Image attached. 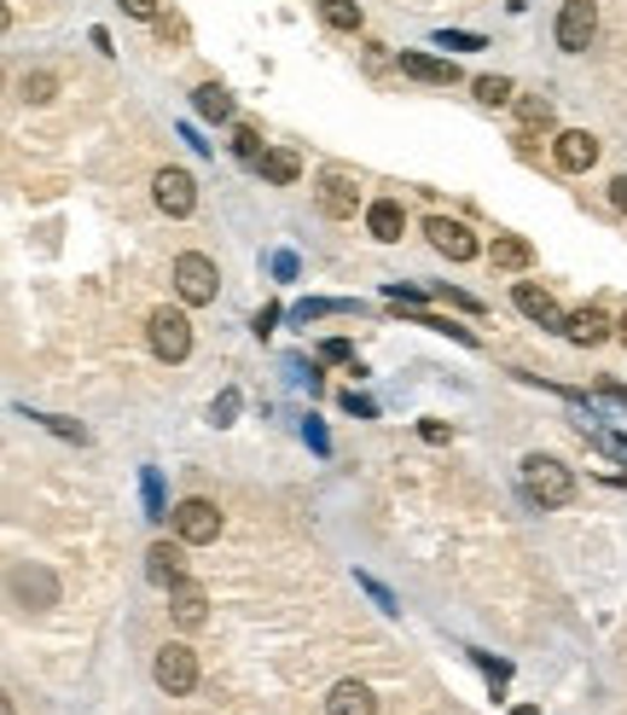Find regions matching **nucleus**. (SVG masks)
<instances>
[{
    "instance_id": "36",
    "label": "nucleus",
    "mask_w": 627,
    "mask_h": 715,
    "mask_svg": "<svg viewBox=\"0 0 627 715\" xmlns=\"http://www.w3.org/2000/svg\"><path fill=\"white\" fill-rule=\"evenodd\" d=\"M610 203L627 216V175H616V181H610Z\"/></svg>"
},
{
    "instance_id": "3",
    "label": "nucleus",
    "mask_w": 627,
    "mask_h": 715,
    "mask_svg": "<svg viewBox=\"0 0 627 715\" xmlns=\"http://www.w3.org/2000/svg\"><path fill=\"white\" fill-rule=\"evenodd\" d=\"M151 681L157 686H163V693L169 698H187L192 693V686H198V652L192 646H163V652H157V663H151Z\"/></svg>"
},
{
    "instance_id": "37",
    "label": "nucleus",
    "mask_w": 627,
    "mask_h": 715,
    "mask_svg": "<svg viewBox=\"0 0 627 715\" xmlns=\"http://www.w3.org/2000/svg\"><path fill=\"white\" fill-rule=\"evenodd\" d=\"M0 715H18V709H12V693H7V698H0Z\"/></svg>"
},
{
    "instance_id": "14",
    "label": "nucleus",
    "mask_w": 627,
    "mask_h": 715,
    "mask_svg": "<svg viewBox=\"0 0 627 715\" xmlns=\"http://www.w3.org/2000/svg\"><path fill=\"white\" fill-rule=\"evenodd\" d=\"M169 617H175L180 628H203V623H209V594H203L198 582L169 587Z\"/></svg>"
},
{
    "instance_id": "34",
    "label": "nucleus",
    "mask_w": 627,
    "mask_h": 715,
    "mask_svg": "<svg viewBox=\"0 0 627 715\" xmlns=\"http://www.w3.org/2000/svg\"><path fill=\"white\" fill-rule=\"evenodd\" d=\"M273 320H279V302H268V309H261L250 326H256V338H268V331H273Z\"/></svg>"
},
{
    "instance_id": "22",
    "label": "nucleus",
    "mask_w": 627,
    "mask_h": 715,
    "mask_svg": "<svg viewBox=\"0 0 627 715\" xmlns=\"http://www.w3.org/2000/svg\"><path fill=\"white\" fill-rule=\"evenodd\" d=\"M192 106H198V117H209V122H227V117H232V93H227L221 82H203V88L192 93Z\"/></svg>"
},
{
    "instance_id": "7",
    "label": "nucleus",
    "mask_w": 627,
    "mask_h": 715,
    "mask_svg": "<svg viewBox=\"0 0 627 715\" xmlns=\"http://www.w3.org/2000/svg\"><path fill=\"white\" fill-rule=\"evenodd\" d=\"M151 198H157V210H163V216H192L198 210V187H192L187 169H157Z\"/></svg>"
},
{
    "instance_id": "17",
    "label": "nucleus",
    "mask_w": 627,
    "mask_h": 715,
    "mask_svg": "<svg viewBox=\"0 0 627 715\" xmlns=\"http://www.w3.org/2000/svg\"><path fill=\"white\" fill-rule=\"evenodd\" d=\"M401 76H412V82H430V88L459 82V70H454L448 59H430V53H401Z\"/></svg>"
},
{
    "instance_id": "1",
    "label": "nucleus",
    "mask_w": 627,
    "mask_h": 715,
    "mask_svg": "<svg viewBox=\"0 0 627 715\" xmlns=\"http://www.w3.org/2000/svg\"><path fill=\"white\" fill-rule=\"evenodd\" d=\"M522 489H529V500H535V506L558 513V506H569V500H575V477L558 466V459L529 454V459H522Z\"/></svg>"
},
{
    "instance_id": "19",
    "label": "nucleus",
    "mask_w": 627,
    "mask_h": 715,
    "mask_svg": "<svg viewBox=\"0 0 627 715\" xmlns=\"http://www.w3.org/2000/svg\"><path fill=\"white\" fill-rule=\"evenodd\" d=\"M261 181H273V187H291L297 175H302V163H297V151H285V146H268L261 151Z\"/></svg>"
},
{
    "instance_id": "11",
    "label": "nucleus",
    "mask_w": 627,
    "mask_h": 715,
    "mask_svg": "<svg viewBox=\"0 0 627 715\" xmlns=\"http://www.w3.org/2000/svg\"><path fill=\"white\" fill-rule=\"evenodd\" d=\"M146 576L157 587H180V582H187V542H157L146 553Z\"/></svg>"
},
{
    "instance_id": "38",
    "label": "nucleus",
    "mask_w": 627,
    "mask_h": 715,
    "mask_svg": "<svg viewBox=\"0 0 627 715\" xmlns=\"http://www.w3.org/2000/svg\"><path fill=\"white\" fill-rule=\"evenodd\" d=\"M511 715H540V709H535V704H517V709H511Z\"/></svg>"
},
{
    "instance_id": "16",
    "label": "nucleus",
    "mask_w": 627,
    "mask_h": 715,
    "mask_svg": "<svg viewBox=\"0 0 627 715\" xmlns=\"http://www.w3.org/2000/svg\"><path fill=\"white\" fill-rule=\"evenodd\" d=\"M326 715H378V698L366 681H337L331 698H326Z\"/></svg>"
},
{
    "instance_id": "24",
    "label": "nucleus",
    "mask_w": 627,
    "mask_h": 715,
    "mask_svg": "<svg viewBox=\"0 0 627 715\" xmlns=\"http://www.w3.org/2000/svg\"><path fill=\"white\" fill-rule=\"evenodd\" d=\"M18 93L30 99V106H47V99L59 93V76H52V70H30V76L18 82Z\"/></svg>"
},
{
    "instance_id": "9",
    "label": "nucleus",
    "mask_w": 627,
    "mask_h": 715,
    "mask_svg": "<svg viewBox=\"0 0 627 715\" xmlns=\"http://www.w3.org/2000/svg\"><path fill=\"white\" fill-rule=\"evenodd\" d=\"M425 234H430V245H436L448 262H470V257H477V239H470V227H465V221L430 216V221H425Z\"/></svg>"
},
{
    "instance_id": "30",
    "label": "nucleus",
    "mask_w": 627,
    "mask_h": 715,
    "mask_svg": "<svg viewBox=\"0 0 627 715\" xmlns=\"http://www.w3.org/2000/svg\"><path fill=\"white\" fill-rule=\"evenodd\" d=\"M232 414H239V390H227V396L216 401V414H209V419H216V425H232Z\"/></svg>"
},
{
    "instance_id": "6",
    "label": "nucleus",
    "mask_w": 627,
    "mask_h": 715,
    "mask_svg": "<svg viewBox=\"0 0 627 715\" xmlns=\"http://www.w3.org/2000/svg\"><path fill=\"white\" fill-rule=\"evenodd\" d=\"M593 30H598V0H564V12H558V47L564 53H587Z\"/></svg>"
},
{
    "instance_id": "33",
    "label": "nucleus",
    "mask_w": 627,
    "mask_h": 715,
    "mask_svg": "<svg viewBox=\"0 0 627 715\" xmlns=\"http://www.w3.org/2000/svg\"><path fill=\"white\" fill-rule=\"evenodd\" d=\"M146 506H151V518H163V489H157V471H146Z\"/></svg>"
},
{
    "instance_id": "21",
    "label": "nucleus",
    "mask_w": 627,
    "mask_h": 715,
    "mask_svg": "<svg viewBox=\"0 0 627 715\" xmlns=\"http://www.w3.org/2000/svg\"><path fill=\"white\" fill-rule=\"evenodd\" d=\"M517 135L522 140L553 135V106H546V99H517Z\"/></svg>"
},
{
    "instance_id": "39",
    "label": "nucleus",
    "mask_w": 627,
    "mask_h": 715,
    "mask_svg": "<svg viewBox=\"0 0 627 715\" xmlns=\"http://www.w3.org/2000/svg\"><path fill=\"white\" fill-rule=\"evenodd\" d=\"M616 338H621V344H627V315H621V320H616Z\"/></svg>"
},
{
    "instance_id": "20",
    "label": "nucleus",
    "mask_w": 627,
    "mask_h": 715,
    "mask_svg": "<svg viewBox=\"0 0 627 715\" xmlns=\"http://www.w3.org/2000/svg\"><path fill=\"white\" fill-rule=\"evenodd\" d=\"M529 262H535V245H529V239H517V234H500V239H494V268L522 274Z\"/></svg>"
},
{
    "instance_id": "13",
    "label": "nucleus",
    "mask_w": 627,
    "mask_h": 715,
    "mask_svg": "<svg viewBox=\"0 0 627 715\" xmlns=\"http://www.w3.org/2000/svg\"><path fill=\"white\" fill-rule=\"evenodd\" d=\"M12 594L41 610V605H59V582H52V570H41V565H18L12 570Z\"/></svg>"
},
{
    "instance_id": "4",
    "label": "nucleus",
    "mask_w": 627,
    "mask_h": 715,
    "mask_svg": "<svg viewBox=\"0 0 627 715\" xmlns=\"http://www.w3.org/2000/svg\"><path fill=\"white\" fill-rule=\"evenodd\" d=\"M216 286H221V274H216V262L209 257H198V250H187V257H175V291H180V302H216Z\"/></svg>"
},
{
    "instance_id": "23",
    "label": "nucleus",
    "mask_w": 627,
    "mask_h": 715,
    "mask_svg": "<svg viewBox=\"0 0 627 715\" xmlns=\"http://www.w3.org/2000/svg\"><path fill=\"white\" fill-rule=\"evenodd\" d=\"M320 18L331 23V30H344V36L360 30V7H355V0H320Z\"/></svg>"
},
{
    "instance_id": "26",
    "label": "nucleus",
    "mask_w": 627,
    "mask_h": 715,
    "mask_svg": "<svg viewBox=\"0 0 627 715\" xmlns=\"http://www.w3.org/2000/svg\"><path fill=\"white\" fill-rule=\"evenodd\" d=\"M477 99H482V106H511V99H517L511 76H482V82H477Z\"/></svg>"
},
{
    "instance_id": "15",
    "label": "nucleus",
    "mask_w": 627,
    "mask_h": 715,
    "mask_svg": "<svg viewBox=\"0 0 627 715\" xmlns=\"http://www.w3.org/2000/svg\"><path fill=\"white\" fill-rule=\"evenodd\" d=\"M366 234H372L378 245H396L407 234V210L396 198H378V203H366Z\"/></svg>"
},
{
    "instance_id": "29",
    "label": "nucleus",
    "mask_w": 627,
    "mask_h": 715,
    "mask_svg": "<svg viewBox=\"0 0 627 715\" xmlns=\"http://www.w3.org/2000/svg\"><path fill=\"white\" fill-rule=\"evenodd\" d=\"M117 7L128 18H140V23H157V0H117Z\"/></svg>"
},
{
    "instance_id": "5",
    "label": "nucleus",
    "mask_w": 627,
    "mask_h": 715,
    "mask_svg": "<svg viewBox=\"0 0 627 715\" xmlns=\"http://www.w3.org/2000/svg\"><path fill=\"white\" fill-rule=\"evenodd\" d=\"M175 535H180L187 547L216 542V535H221V513H216V500H203V495L180 500V506H175Z\"/></svg>"
},
{
    "instance_id": "18",
    "label": "nucleus",
    "mask_w": 627,
    "mask_h": 715,
    "mask_svg": "<svg viewBox=\"0 0 627 715\" xmlns=\"http://www.w3.org/2000/svg\"><path fill=\"white\" fill-rule=\"evenodd\" d=\"M610 331H616V326H610V315H605V309H593V302H587V309H575V315H569V338L581 344V349L605 344Z\"/></svg>"
},
{
    "instance_id": "2",
    "label": "nucleus",
    "mask_w": 627,
    "mask_h": 715,
    "mask_svg": "<svg viewBox=\"0 0 627 715\" xmlns=\"http://www.w3.org/2000/svg\"><path fill=\"white\" fill-rule=\"evenodd\" d=\"M146 344H151V355L157 361H187L192 355V320L180 315V309H151V320H146Z\"/></svg>"
},
{
    "instance_id": "8",
    "label": "nucleus",
    "mask_w": 627,
    "mask_h": 715,
    "mask_svg": "<svg viewBox=\"0 0 627 715\" xmlns=\"http://www.w3.org/2000/svg\"><path fill=\"white\" fill-rule=\"evenodd\" d=\"M511 302H517V309L529 315L535 326H546V331H569V315L553 302V291L535 286V279H517V286H511Z\"/></svg>"
},
{
    "instance_id": "35",
    "label": "nucleus",
    "mask_w": 627,
    "mask_h": 715,
    "mask_svg": "<svg viewBox=\"0 0 627 715\" xmlns=\"http://www.w3.org/2000/svg\"><path fill=\"white\" fill-rule=\"evenodd\" d=\"M418 437H425V443H448V425H436V419H425V425H418Z\"/></svg>"
},
{
    "instance_id": "25",
    "label": "nucleus",
    "mask_w": 627,
    "mask_h": 715,
    "mask_svg": "<svg viewBox=\"0 0 627 715\" xmlns=\"http://www.w3.org/2000/svg\"><path fill=\"white\" fill-rule=\"evenodd\" d=\"M232 151H239L245 163H261V151H268V146H261V129H256V122H239V129H232Z\"/></svg>"
},
{
    "instance_id": "10",
    "label": "nucleus",
    "mask_w": 627,
    "mask_h": 715,
    "mask_svg": "<svg viewBox=\"0 0 627 715\" xmlns=\"http://www.w3.org/2000/svg\"><path fill=\"white\" fill-rule=\"evenodd\" d=\"M314 192H320V210H326V216H337V221H349V216L360 210V187L349 181L344 169H326Z\"/></svg>"
},
{
    "instance_id": "32",
    "label": "nucleus",
    "mask_w": 627,
    "mask_h": 715,
    "mask_svg": "<svg viewBox=\"0 0 627 715\" xmlns=\"http://www.w3.org/2000/svg\"><path fill=\"white\" fill-rule=\"evenodd\" d=\"M320 355H326V361H355V349H349L344 338H326V344H320Z\"/></svg>"
},
{
    "instance_id": "31",
    "label": "nucleus",
    "mask_w": 627,
    "mask_h": 715,
    "mask_svg": "<svg viewBox=\"0 0 627 715\" xmlns=\"http://www.w3.org/2000/svg\"><path fill=\"white\" fill-rule=\"evenodd\" d=\"M436 297H441V302H454V309H470V315H482V302H477V297H465V291H448V286H441Z\"/></svg>"
},
{
    "instance_id": "28",
    "label": "nucleus",
    "mask_w": 627,
    "mask_h": 715,
    "mask_svg": "<svg viewBox=\"0 0 627 715\" xmlns=\"http://www.w3.org/2000/svg\"><path fill=\"white\" fill-rule=\"evenodd\" d=\"M436 47H459V53H477V47H482V36H459V30H441V36H436Z\"/></svg>"
},
{
    "instance_id": "12",
    "label": "nucleus",
    "mask_w": 627,
    "mask_h": 715,
    "mask_svg": "<svg viewBox=\"0 0 627 715\" xmlns=\"http://www.w3.org/2000/svg\"><path fill=\"white\" fill-rule=\"evenodd\" d=\"M553 158H558L569 175H587V169L598 163V140H593L587 129H564V135H553Z\"/></svg>"
},
{
    "instance_id": "27",
    "label": "nucleus",
    "mask_w": 627,
    "mask_h": 715,
    "mask_svg": "<svg viewBox=\"0 0 627 715\" xmlns=\"http://www.w3.org/2000/svg\"><path fill=\"white\" fill-rule=\"evenodd\" d=\"M47 430H59V437H70V443H88V430L82 425H70V419H52V414H36Z\"/></svg>"
}]
</instances>
